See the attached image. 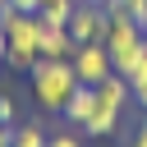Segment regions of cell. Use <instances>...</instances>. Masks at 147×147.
Segmentation results:
<instances>
[{
  "instance_id": "cell-2",
  "label": "cell",
  "mask_w": 147,
  "mask_h": 147,
  "mask_svg": "<svg viewBox=\"0 0 147 147\" xmlns=\"http://www.w3.org/2000/svg\"><path fill=\"white\" fill-rule=\"evenodd\" d=\"M0 32H5V64L28 74L41 55H37V41H41V18L37 14H18V9H0Z\"/></svg>"
},
{
  "instance_id": "cell-22",
  "label": "cell",
  "mask_w": 147,
  "mask_h": 147,
  "mask_svg": "<svg viewBox=\"0 0 147 147\" xmlns=\"http://www.w3.org/2000/svg\"><path fill=\"white\" fill-rule=\"evenodd\" d=\"M0 9H5V0H0Z\"/></svg>"
},
{
  "instance_id": "cell-21",
  "label": "cell",
  "mask_w": 147,
  "mask_h": 147,
  "mask_svg": "<svg viewBox=\"0 0 147 147\" xmlns=\"http://www.w3.org/2000/svg\"><path fill=\"white\" fill-rule=\"evenodd\" d=\"M142 41H147V23H142Z\"/></svg>"
},
{
  "instance_id": "cell-16",
  "label": "cell",
  "mask_w": 147,
  "mask_h": 147,
  "mask_svg": "<svg viewBox=\"0 0 147 147\" xmlns=\"http://www.w3.org/2000/svg\"><path fill=\"white\" fill-rule=\"evenodd\" d=\"M133 106L147 115V78H142V83H133Z\"/></svg>"
},
{
  "instance_id": "cell-18",
  "label": "cell",
  "mask_w": 147,
  "mask_h": 147,
  "mask_svg": "<svg viewBox=\"0 0 147 147\" xmlns=\"http://www.w3.org/2000/svg\"><path fill=\"white\" fill-rule=\"evenodd\" d=\"M14 142V124H0V147H9Z\"/></svg>"
},
{
  "instance_id": "cell-23",
  "label": "cell",
  "mask_w": 147,
  "mask_h": 147,
  "mask_svg": "<svg viewBox=\"0 0 147 147\" xmlns=\"http://www.w3.org/2000/svg\"><path fill=\"white\" fill-rule=\"evenodd\" d=\"M41 5H46V0H41Z\"/></svg>"
},
{
  "instance_id": "cell-15",
  "label": "cell",
  "mask_w": 147,
  "mask_h": 147,
  "mask_svg": "<svg viewBox=\"0 0 147 147\" xmlns=\"http://www.w3.org/2000/svg\"><path fill=\"white\" fill-rule=\"evenodd\" d=\"M0 124H14V96L0 92Z\"/></svg>"
},
{
  "instance_id": "cell-3",
  "label": "cell",
  "mask_w": 147,
  "mask_h": 147,
  "mask_svg": "<svg viewBox=\"0 0 147 147\" xmlns=\"http://www.w3.org/2000/svg\"><path fill=\"white\" fill-rule=\"evenodd\" d=\"M106 14H110V23H106V51H110V64H115V74H129V64L138 60V51L147 46L142 41V23H133L119 5H106Z\"/></svg>"
},
{
  "instance_id": "cell-13",
  "label": "cell",
  "mask_w": 147,
  "mask_h": 147,
  "mask_svg": "<svg viewBox=\"0 0 147 147\" xmlns=\"http://www.w3.org/2000/svg\"><path fill=\"white\" fill-rule=\"evenodd\" d=\"M46 147H83V138H78V133H51Z\"/></svg>"
},
{
  "instance_id": "cell-17",
  "label": "cell",
  "mask_w": 147,
  "mask_h": 147,
  "mask_svg": "<svg viewBox=\"0 0 147 147\" xmlns=\"http://www.w3.org/2000/svg\"><path fill=\"white\" fill-rule=\"evenodd\" d=\"M129 147H147V119L133 129V138H129Z\"/></svg>"
},
{
  "instance_id": "cell-20",
  "label": "cell",
  "mask_w": 147,
  "mask_h": 147,
  "mask_svg": "<svg viewBox=\"0 0 147 147\" xmlns=\"http://www.w3.org/2000/svg\"><path fill=\"white\" fill-rule=\"evenodd\" d=\"M87 5H101V9H106V5H115V0H87Z\"/></svg>"
},
{
  "instance_id": "cell-19",
  "label": "cell",
  "mask_w": 147,
  "mask_h": 147,
  "mask_svg": "<svg viewBox=\"0 0 147 147\" xmlns=\"http://www.w3.org/2000/svg\"><path fill=\"white\" fill-rule=\"evenodd\" d=\"M5 51H9V46H5V32H0V64H5Z\"/></svg>"
},
{
  "instance_id": "cell-10",
  "label": "cell",
  "mask_w": 147,
  "mask_h": 147,
  "mask_svg": "<svg viewBox=\"0 0 147 147\" xmlns=\"http://www.w3.org/2000/svg\"><path fill=\"white\" fill-rule=\"evenodd\" d=\"M74 9H78V0H46L41 5V23H60V28H69V18H74Z\"/></svg>"
},
{
  "instance_id": "cell-7",
  "label": "cell",
  "mask_w": 147,
  "mask_h": 147,
  "mask_svg": "<svg viewBox=\"0 0 147 147\" xmlns=\"http://www.w3.org/2000/svg\"><path fill=\"white\" fill-rule=\"evenodd\" d=\"M133 101V87H129V78L124 74H110L106 83H96V106H106V110H119L124 115V106Z\"/></svg>"
},
{
  "instance_id": "cell-11",
  "label": "cell",
  "mask_w": 147,
  "mask_h": 147,
  "mask_svg": "<svg viewBox=\"0 0 147 147\" xmlns=\"http://www.w3.org/2000/svg\"><path fill=\"white\" fill-rule=\"evenodd\" d=\"M46 138H51V133L28 119V124H14V142H9V147H46Z\"/></svg>"
},
{
  "instance_id": "cell-4",
  "label": "cell",
  "mask_w": 147,
  "mask_h": 147,
  "mask_svg": "<svg viewBox=\"0 0 147 147\" xmlns=\"http://www.w3.org/2000/svg\"><path fill=\"white\" fill-rule=\"evenodd\" d=\"M69 64H74V74H78V83H87V87H96V83H106L110 74H115V64H110V51H106V41H83L74 55H69Z\"/></svg>"
},
{
  "instance_id": "cell-9",
  "label": "cell",
  "mask_w": 147,
  "mask_h": 147,
  "mask_svg": "<svg viewBox=\"0 0 147 147\" xmlns=\"http://www.w3.org/2000/svg\"><path fill=\"white\" fill-rule=\"evenodd\" d=\"M115 129H119V110H106V106H96V110H92V119L83 124V133H87V138H110Z\"/></svg>"
},
{
  "instance_id": "cell-6",
  "label": "cell",
  "mask_w": 147,
  "mask_h": 147,
  "mask_svg": "<svg viewBox=\"0 0 147 147\" xmlns=\"http://www.w3.org/2000/svg\"><path fill=\"white\" fill-rule=\"evenodd\" d=\"M74 51H78V41L69 37V28L41 23V41H37V55H41V60H69Z\"/></svg>"
},
{
  "instance_id": "cell-8",
  "label": "cell",
  "mask_w": 147,
  "mask_h": 147,
  "mask_svg": "<svg viewBox=\"0 0 147 147\" xmlns=\"http://www.w3.org/2000/svg\"><path fill=\"white\" fill-rule=\"evenodd\" d=\"M92 110H96V87H87V83H78V92L69 96V106H64L60 115H64V119H69L74 129H83V124L92 119Z\"/></svg>"
},
{
  "instance_id": "cell-14",
  "label": "cell",
  "mask_w": 147,
  "mask_h": 147,
  "mask_svg": "<svg viewBox=\"0 0 147 147\" xmlns=\"http://www.w3.org/2000/svg\"><path fill=\"white\" fill-rule=\"evenodd\" d=\"M5 9H18V14H41V0H5Z\"/></svg>"
},
{
  "instance_id": "cell-12",
  "label": "cell",
  "mask_w": 147,
  "mask_h": 147,
  "mask_svg": "<svg viewBox=\"0 0 147 147\" xmlns=\"http://www.w3.org/2000/svg\"><path fill=\"white\" fill-rule=\"evenodd\" d=\"M115 5H119L133 23H147V0H115Z\"/></svg>"
},
{
  "instance_id": "cell-1",
  "label": "cell",
  "mask_w": 147,
  "mask_h": 147,
  "mask_svg": "<svg viewBox=\"0 0 147 147\" xmlns=\"http://www.w3.org/2000/svg\"><path fill=\"white\" fill-rule=\"evenodd\" d=\"M28 78H32L37 106L51 110V115H60V110L69 106V96L78 92V74H74L69 60H37V64L28 69Z\"/></svg>"
},
{
  "instance_id": "cell-5",
  "label": "cell",
  "mask_w": 147,
  "mask_h": 147,
  "mask_svg": "<svg viewBox=\"0 0 147 147\" xmlns=\"http://www.w3.org/2000/svg\"><path fill=\"white\" fill-rule=\"evenodd\" d=\"M106 23H110V14L101 9V5H87V0H78V9H74V18H69V37L83 46V41H101L106 37Z\"/></svg>"
}]
</instances>
